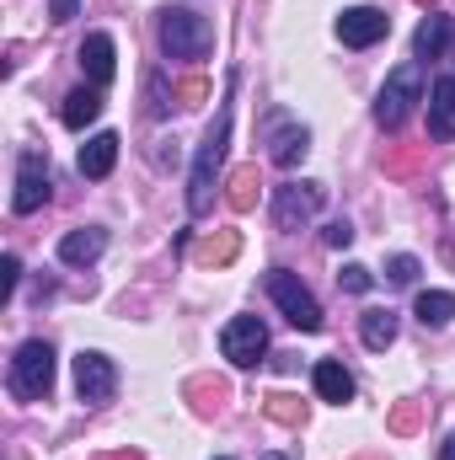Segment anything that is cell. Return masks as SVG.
<instances>
[{
  "label": "cell",
  "instance_id": "1",
  "mask_svg": "<svg viewBox=\"0 0 455 460\" xmlns=\"http://www.w3.org/2000/svg\"><path fill=\"white\" fill-rule=\"evenodd\" d=\"M226 150H230V97L220 102V113H215L210 134L199 139V155H193V177H188V209H193V215H210V204H215V177H220Z\"/></svg>",
  "mask_w": 455,
  "mask_h": 460
},
{
  "label": "cell",
  "instance_id": "2",
  "mask_svg": "<svg viewBox=\"0 0 455 460\" xmlns=\"http://www.w3.org/2000/svg\"><path fill=\"white\" fill-rule=\"evenodd\" d=\"M161 49H166V59H204L215 49V27L188 5H166L161 11Z\"/></svg>",
  "mask_w": 455,
  "mask_h": 460
},
{
  "label": "cell",
  "instance_id": "3",
  "mask_svg": "<svg viewBox=\"0 0 455 460\" xmlns=\"http://www.w3.org/2000/svg\"><path fill=\"white\" fill-rule=\"evenodd\" d=\"M54 391V348L43 338H27L11 358V396L16 402H43Z\"/></svg>",
  "mask_w": 455,
  "mask_h": 460
},
{
  "label": "cell",
  "instance_id": "4",
  "mask_svg": "<svg viewBox=\"0 0 455 460\" xmlns=\"http://www.w3.org/2000/svg\"><path fill=\"white\" fill-rule=\"evenodd\" d=\"M418 102H424V70H418V65H397V70L386 75L380 97H375V123H380V128H402Z\"/></svg>",
  "mask_w": 455,
  "mask_h": 460
},
{
  "label": "cell",
  "instance_id": "5",
  "mask_svg": "<svg viewBox=\"0 0 455 460\" xmlns=\"http://www.w3.org/2000/svg\"><path fill=\"white\" fill-rule=\"evenodd\" d=\"M268 295H273V305L284 311L290 327H300V332H322V305H317V295H311L290 268H273V273H268Z\"/></svg>",
  "mask_w": 455,
  "mask_h": 460
},
{
  "label": "cell",
  "instance_id": "6",
  "mask_svg": "<svg viewBox=\"0 0 455 460\" xmlns=\"http://www.w3.org/2000/svg\"><path fill=\"white\" fill-rule=\"evenodd\" d=\"M220 353H226L236 369L263 364V353H268V327H263L257 316H230L226 332H220Z\"/></svg>",
  "mask_w": 455,
  "mask_h": 460
},
{
  "label": "cell",
  "instance_id": "7",
  "mask_svg": "<svg viewBox=\"0 0 455 460\" xmlns=\"http://www.w3.org/2000/svg\"><path fill=\"white\" fill-rule=\"evenodd\" d=\"M322 199H327L322 182H284V188H273V226L300 230L317 209H322Z\"/></svg>",
  "mask_w": 455,
  "mask_h": 460
},
{
  "label": "cell",
  "instance_id": "8",
  "mask_svg": "<svg viewBox=\"0 0 455 460\" xmlns=\"http://www.w3.org/2000/svg\"><path fill=\"white\" fill-rule=\"evenodd\" d=\"M118 391V369L108 353H97V348H86V353H76V396L86 402V407H103V402H113Z\"/></svg>",
  "mask_w": 455,
  "mask_h": 460
},
{
  "label": "cell",
  "instance_id": "9",
  "mask_svg": "<svg viewBox=\"0 0 455 460\" xmlns=\"http://www.w3.org/2000/svg\"><path fill=\"white\" fill-rule=\"evenodd\" d=\"M49 155L43 150H22V161H16V193H11V209L16 215H32V209H43L49 204Z\"/></svg>",
  "mask_w": 455,
  "mask_h": 460
},
{
  "label": "cell",
  "instance_id": "10",
  "mask_svg": "<svg viewBox=\"0 0 455 460\" xmlns=\"http://www.w3.org/2000/svg\"><path fill=\"white\" fill-rule=\"evenodd\" d=\"M263 134H268V155H273V166H300L306 150H311V134H306L300 123H290L284 113H268Z\"/></svg>",
  "mask_w": 455,
  "mask_h": 460
},
{
  "label": "cell",
  "instance_id": "11",
  "mask_svg": "<svg viewBox=\"0 0 455 460\" xmlns=\"http://www.w3.org/2000/svg\"><path fill=\"white\" fill-rule=\"evenodd\" d=\"M386 32H391V16L375 11V5H353V11L338 16V38L348 49H370V43H380Z\"/></svg>",
  "mask_w": 455,
  "mask_h": 460
},
{
  "label": "cell",
  "instance_id": "12",
  "mask_svg": "<svg viewBox=\"0 0 455 460\" xmlns=\"http://www.w3.org/2000/svg\"><path fill=\"white\" fill-rule=\"evenodd\" d=\"M81 70H86V81L103 92V86H113L118 75V49L108 32H86V43H81Z\"/></svg>",
  "mask_w": 455,
  "mask_h": 460
},
{
  "label": "cell",
  "instance_id": "13",
  "mask_svg": "<svg viewBox=\"0 0 455 460\" xmlns=\"http://www.w3.org/2000/svg\"><path fill=\"white\" fill-rule=\"evenodd\" d=\"M429 134L445 145L455 139V75H440L434 92H429Z\"/></svg>",
  "mask_w": 455,
  "mask_h": 460
},
{
  "label": "cell",
  "instance_id": "14",
  "mask_svg": "<svg viewBox=\"0 0 455 460\" xmlns=\"http://www.w3.org/2000/svg\"><path fill=\"white\" fill-rule=\"evenodd\" d=\"M118 166V134H92L86 145H81V177H92V182H103L108 172Z\"/></svg>",
  "mask_w": 455,
  "mask_h": 460
},
{
  "label": "cell",
  "instance_id": "15",
  "mask_svg": "<svg viewBox=\"0 0 455 460\" xmlns=\"http://www.w3.org/2000/svg\"><path fill=\"white\" fill-rule=\"evenodd\" d=\"M103 246H108V230L86 226V230H70V235L59 241V257H65L70 268H86V262H97V257H103Z\"/></svg>",
  "mask_w": 455,
  "mask_h": 460
},
{
  "label": "cell",
  "instance_id": "16",
  "mask_svg": "<svg viewBox=\"0 0 455 460\" xmlns=\"http://www.w3.org/2000/svg\"><path fill=\"white\" fill-rule=\"evenodd\" d=\"M311 380H317V396H322V402H333V407L353 402V375L343 369L338 358H322V364L311 369Z\"/></svg>",
  "mask_w": 455,
  "mask_h": 460
},
{
  "label": "cell",
  "instance_id": "17",
  "mask_svg": "<svg viewBox=\"0 0 455 460\" xmlns=\"http://www.w3.org/2000/svg\"><path fill=\"white\" fill-rule=\"evenodd\" d=\"M359 338L370 353H386V348L397 343V311H380V305H370L364 316H359Z\"/></svg>",
  "mask_w": 455,
  "mask_h": 460
},
{
  "label": "cell",
  "instance_id": "18",
  "mask_svg": "<svg viewBox=\"0 0 455 460\" xmlns=\"http://www.w3.org/2000/svg\"><path fill=\"white\" fill-rule=\"evenodd\" d=\"M59 118H65V128H86V123H97V118H103V92H97V86H76V92L65 97Z\"/></svg>",
  "mask_w": 455,
  "mask_h": 460
},
{
  "label": "cell",
  "instance_id": "19",
  "mask_svg": "<svg viewBox=\"0 0 455 460\" xmlns=\"http://www.w3.org/2000/svg\"><path fill=\"white\" fill-rule=\"evenodd\" d=\"M445 43H451V16H445V11L424 16V27L413 32V54H418V59H440Z\"/></svg>",
  "mask_w": 455,
  "mask_h": 460
},
{
  "label": "cell",
  "instance_id": "20",
  "mask_svg": "<svg viewBox=\"0 0 455 460\" xmlns=\"http://www.w3.org/2000/svg\"><path fill=\"white\" fill-rule=\"evenodd\" d=\"M413 316H418L424 327H451L455 295H445V289H424V295H418V305H413Z\"/></svg>",
  "mask_w": 455,
  "mask_h": 460
},
{
  "label": "cell",
  "instance_id": "21",
  "mask_svg": "<svg viewBox=\"0 0 455 460\" xmlns=\"http://www.w3.org/2000/svg\"><path fill=\"white\" fill-rule=\"evenodd\" d=\"M257 193H263V177H257V166H236V172H230V209H236V215H246V209H252V204H257Z\"/></svg>",
  "mask_w": 455,
  "mask_h": 460
},
{
  "label": "cell",
  "instance_id": "22",
  "mask_svg": "<svg viewBox=\"0 0 455 460\" xmlns=\"http://www.w3.org/2000/svg\"><path fill=\"white\" fill-rule=\"evenodd\" d=\"M236 252H241V235H236V230H220V235H210V241L199 246V262H210V268H226Z\"/></svg>",
  "mask_w": 455,
  "mask_h": 460
},
{
  "label": "cell",
  "instance_id": "23",
  "mask_svg": "<svg viewBox=\"0 0 455 460\" xmlns=\"http://www.w3.org/2000/svg\"><path fill=\"white\" fill-rule=\"evenodd\" d=\"M268 418H273V423H300V418H306V407H300L295 396H284V391H279V396H268Z\"/></svg>",
  "mask_w": 455,
  "mask_h": 460
},
{
  "label": "cell",
  "instance_id": "24",
  "mask_svg": "<svg viewBox=\"0 0 455 460\" xmlns=\"http://www.w3.org/2000/svg\"><path fill=\"white\" fill-rule=\"evenodd\" d=\"M386 279H391V284H413V279H418V257H407V252L391 257V262H386Z\"/></svg>",
  "mask_w": 455,
  "mask_h": 460
},
{
  "label": "cell",
  "instance_id": "25",
  "mask_svg": "<svg viewBox=\"0 0 455 460\" xmlns=\"http://www.w3.org/2000/svg\"><path fill=\"white\" fill-rule=\"evenodd\" d=\"M338 284L348 289V295H364V289H370L375 279H370V268H359V262H348V268L338 273Z\"/></svg>",
  "mask_w": 455,
  "mask_h": 460
},
{
  "label": "cell",
  "instance_id": "26",
  "mask_svg": "<svg viewBox=\"0 0 455 460\" xmlns=\"http://www.w3.org/2000/svg\"><path fill=\"white\" fill-rule=\"evenodd\" d=\"M16 279H22V262H16V257L5 252V257H0V300H11V289H16Z\"/></svg>",
  "mask_w": 455,
  "mask_h": 460
},
{
  "label": "cell",
  "instance_id": "27",
  "mask_svg": "<svg viewBox=\"0 0 455 460\" xmlns=\"http://www.w3.org/2000/svg\"><path fill=\"white\" fill-rule=\"evenodd\" d=\"M177 97H183V108H199V102L210 97V81H199V75H193V81H183V86H177Z\"/></svg>",
  "mask_w": 455,
  "mask_h": 460
},
{
  "label": "cell",
  "instance_id": "28",
  "mask_svg": "<svg viewBox=\"0 0 455 460\" xmlns=\"http://www.w3.org/2000/svg\"><path fill=\"white\" fill-rule=\"evenodd\" d=\"M418 418H424L418 407H397V412H391V429H397V434H413V429H418Z\"/></svg>",
  "mask_w": 455,
  "mask_h": 460
},
{
  "label": "cell",
  "instance_id": "29",
  "mask_svg": "<svg viewBox=\"0 0 455 460\" xmlns=\"http://www.w3.org/2000/svg\"><path fill=\"white\" fill-rule=\"evenodd\" d=\"M81 11V0H49V22H70Z\"/></svg>",
  "mask_w": 455,
  "mask_h": 460
},
{
  "label": "cell",
  "instance_id": "30",
  "mask_svg": "<svg viewBox=\"0 0 455 460\" xmlns=\"http://www.w3.org/2000/svg\"><path fill=\"white\" fill-rule=\"evenodd\" d=\"M348 241H353V226L348 220H333L327 226V246H348Z\"/></svg>",
  "mask_w": 455,
  "mask_h": 460
},
{
  "label": "cell",
  "instance_id": "31",
  "mask_svg": "<svg viewBox=\"0 0 455 460\" xmlns=\"http://www.w3.org/2000/svg\"><path fill=\"white\" fill-rule=\"evenodd\" d=\"M440 460H455V434L445 439V445H440Z\"/></svg>",
  "mask_w": 455,
  "mask_h": 460
},
{
  "label": "cell",
  "instance_id": "32",
  "mask_svg": "<svg viewBox=\"0 0 455 460\" xmlns=\"http://www.w3.org/2000/svg\"><path fill=\"white\" fill-rule=\"evenodd\" d=\"M220 460H226V456H220Z\"/></svg>",
  "mask_w": 455,
  "mask_h": 460
}]
</instances>
